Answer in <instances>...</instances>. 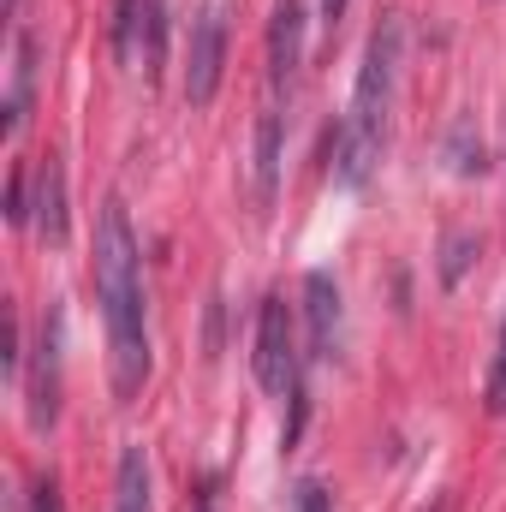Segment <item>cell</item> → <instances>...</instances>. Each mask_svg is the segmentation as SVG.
<instances>
[{"label":"cell","instance_id":"19","mask_svg":"<svg viewBox=\"0 0 506 512\" xmlns=\"http://www.w3.org/2000/svg\"><path fill=\"white\" fill-rule=\"evenodd\" d=\"M340 18H346V0H322V24H328V30H334V24H340Z\"/></svg>","mask_w":506,"mask_h":512},{"label":"cell","instance_id":"14","mask_svg":"<svg viewBox=\"0 0 506 512\" xmlns=\"http://www.w3.org/2000/svg\"><path fill=\"white\" fill-rule=\"evenodd\" d=\"M471 256H477V239L471 233H453L447 239V262H441V286H459V274L471 268Z\"/></svg>","mask_w":506,"mask_h":512},{"label":"cell","instance_id":"4","mask_svg":"<svg viewBox=\"0 0 506 512\" xmlns=\"http://www.w3.org/2000/svg\"><path fill=\"white\" fill-rule=\"evenodd\" d=\"M114 54L126 66L161 72V60H167V0H120L114 6Z\"/></svg>","mask_w":506,"mask_h":512},{"label":"cell","instance_id":"2","mask_svg":"<svg viewBox=\"0 0 506 512\" xmlns=\"http://www.w3.org/2000/svg\"><path fill=\"white\" fill-rule=\"evenodd\" d=\"M399 48H405V24L381 18L370 30L364 66H358V90H352V114L334 131V179L346 191H358L376 173L381 137H387V108H393V78H399Z\"/></svg>","mask_w":506,"mask_h":512},{"label":"cell","instance_id":"6","mask_svg":"<svg viewBox=\"0 0 506 512\" xmlns=\"http://www.w3.org/2000/svg\"><path fill=\"white\" fill-rule=\"evenodd\" d=\"M54 417H60V310H48L36 340V370H30V423L54 429Z\"/></svg>","mask_w":506,"mask_h":512},{"label":"cell","instance_id":"1","mask_svg":"<svg viewBox=\"0 0 506 512\" xmlns=\"http://www.w3.org/2000/svg\"><path fill=\"white\" fill-rule=\"evenodd\" d=\"M96 298L108 316V352H114V387L131 399L149 376V328H143V268L131 239L126 203L108 197L96 215Z\"/></svg>","mask_w":506,"mask_h":512},{"label":"cell","instance_id":"5","mask_svg":"<svg viewBox=\"0 0 506 512\" xmlns=\"http://www.w3.org/2000/svg\"><path fill=\"white\" fill-rule=\"evenodd\" d=\"M221 72H227V6H203L197 30H191V66H185V102L191 108H209L215 90H221Z\"/></svg>","mask_w":506,"mask_h":512},{"label":"cell","instance_id":"13","mask_svg":"<svg viewBox=\"0 0 506 512\" xmlns=\"http://www.w3.org/2000/svg\"><path fill=\"white\" fill-rule=\"evenodd\" d=\"M447 155H453V167H459V173H483V167H489V161H483V137L471 143V120H459V126H453Z\"/></svg>","mask_w":506,"mask_h":512},{"label":"cell","instance_id":"8","mask_svg":"<svg viewBox=\"0 0 506 512\" xmlns=\"http://www.w3.org/2000/svg\"><path fill=\"white\" fill-rule=\"evenodd\" d=\"M304 66V6L298 0H274V18H268V78L274 90H286Z\"/></svg>","mask_w":506,"mask_h":512},{"label":"cell","instance_id":"9","mask_svg":"<svg viewBox=\"0 0 506 512\" xmlns=\"http://www.w3.org/2000/svg\"><path fill=\"white\" fill-rule=\"evenodd\" d=\"M30 221L48 245H66V167L48 155L36 167V203H30Z\"/></svg>","mask_w":506,"mask_h":512},{"label":"cell","instance_id":"17","mask_svg":"<svg viewBox=\"0 0 506 512\" xmlns=\"http://www.w3.org/2000/svg\"><path fill=\"white\" fill-rule=\"evenodd\" d=\"M292 512H328V489L322 483H298L292 489Z\"/></svg>","mask_w":506,"mask_h":512},{"label":"cell","instance_id":"18","mask_svg":"<svg viewBox=\"0 0 506 512\" xmlns=\"http://www.w3.org/2000/svg\"><path fill=\"white\" fill-rule=\"evenodd\" d=\"M36 512H60V489H54V477L36 489Z\"/></svg>","mask_w":506,"mask_h":512},{"label":"cell","instance_id":"10","mask_svg":"<svg viewBox=\"0 0 506 512\" xmlns=\"http://www.w3.org/2000/svg\"><path fill=\"white\" fill-rule=\"evenodd\" d=\"M280 185V108H262L256 120V203L268 209Z\"/></svg>","mask_w":506,"mask_h":512},{"label":"cell","instance_id":"15","mask_svg":"<svg viewBox=\"0 0 506 512\" xmlns=\"http://www.w3.org/2000/svg\"><path fill=\"white\" fill-rule=\"evenodd\" d=\"M483 405H489V417H506V328H501V346H495V364H489Z\"/></svg>","mask_w":506,"mask_h":512},{"label":"cell","instance_id":"16","mask_svg":"<svg viewBox=\"0 0 506 512\" xmlns=\"http://www.w3.org/2000/svg\"><path fill=\"white\" fill-rule=\"evenodd\" d=\"M30 179H36V173H24V167H18V173H12V185H6V221H18V227L30 221Z\"/></svg>","mask_w":506,"mask_h":512},{"label":"cell","instance_id":"11","mask_svg":"<svg viewBox=\"0 0 506 512\" xmlns=\"http://www.w3.org/2000/svg\"><path fill=\"white\" fill-rule=\"evenodd\" d=\"M30 84H36V42L30 36H18V48H12V96H6V137L24 126V108H30Z\"/></svg>","mask_w":506,"mask_h":512},{"label":"cell","instance_id":"3","mask_svg":"<svg viewBox=\"0 0 506 512\" xmlns=\"http://www.w3.org/2000/svg\"><path fill=\"white\" fill-rule=\"evenodd\" d=\"M256 382L262 393H298L304 387V358H298V328L286 298H262L256 310Z\"/></svg>","mask_w":506,"mask_h":512},{"label":"cell","instance_id":"7","mask_svg":"<svg viewBox=\"0 0 506 512\" xmlns=\"http://www.w3.org/2000/svg\"><path fill=\"white\" fill-rule=\"evenodd\" d=\"M304 316H310V358H334L340 352V286L328 268L304 274Z\"/></svg>","mask_w":506,"mask_h":512},{"label":"cell","instance_id":"12","mask_svg":"<svg viewBox=\"0 0 506 512\" xmlns=\"http://www.w3.org/2000/svg\"><path fill=\"white\" fill-rule=\"evenodd\" d=\"M120 512H149V459H143V447L120 453Z\"/></svg>","mask_w":506,"mask_h":512}]
</instances>
